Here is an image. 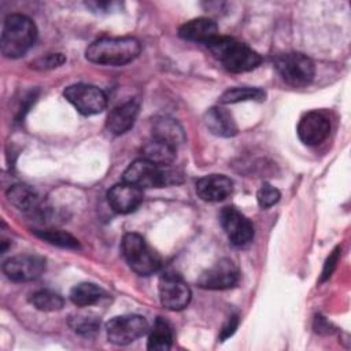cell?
Listing matches in <instances>:
<instances>
[{"mask_svg": "<svg viewBox=\"0 0 351 351\" xmlns=\"http://www.w3.org/2000/svg\"><path fill=\"white\" fill-rule=\"evenodd\" d=\"M141 44L134 37H100L85 52L88 60L97 64L122 66L138 56Z\"/></svg>", "mask_w": 351, "mask_h": 351, "instance_id": "6da1fadb", "label": "cell"}, {"mask_svg": "<svg viewBox=\"0 0 351 351\" xmlns=\"http://www.w3.org/2000/svg\"><path fill=\"white\" fill-rule=\"evenodd\" d=\"M210 52L232 73H245L256 69L262 58L248 45L225 36H215L206 43Z\"/></svg>", "mask_w": 351, "mask_h": 351, "instance_id": "7a4b0ae2", "label": "cell"}, {"mask_svg": "<svg viewBox=\"0 0 351 351\" xmlns=\"http://www.w3.org/2000/svg\"><path fill=\"white\" fill-rule=\"evenodd\" d=\"M37 38L34 22L22 14H11L4 19L1 30V53L5 58L16 59L25 55Z\"/></svg>", "mask_w": 351, "mask_h": 351, "instance_id": "3957f363", "label": "cell"}, {"mask_svg": "<svg viewBox=\"0 0 351 351\" xmlns=\"http://www.w3.org/2000/svg\"><path fill=\"white\" fill-rule=\"evenodd\" d=\"M122 254L133 271L140 276H149L159 270L160 256L138 233H126L121 243Z\"/></svg>", "mask_w": 351, "mask_h": 351, "instance_id": "277c9868", "label": "cell"}, {"mask_svg": "<svg viewBox=\"0 0 351 351\" xmlns=\"http://www.w3.org/2000/svg\"><path fill=\"white\" fill-rule=\"evenodd\" d=\"M274 66L281 78L293 88L307 86L315 75L313 60L299 52H288L277 56Z\"/></svg>", "mask_w": 351, "mask_h": 351, "instance_id": "5b68a950", "label": "cell"}, {"mask_svg": "<svg viewBox=\"0 0 351 351\" xmlns=\"http://www.w3.org/2000/svg\"><path fill=\"white\" fill-rule=\"evenodd\" d=\"M64 99L82 115L100 114L107 107L106 93L89 84H74L64 89Z\"/></svg>", "mask_w": 351, "mask_h": 351, "instance_id": "8992f818", "label": "cell"}, {"mask_svg": "<svg viewBox=\"0 0 351 351\" xmlns=\"http://www.w3.org/2000/svg\"><path fill=\"white\" fill-rule=\"evenodd\" d=\"M148 330L149 328L147 319L137 314L114 317L106 325L108 341L117 346L130 344L143 337Z\"/></svg>", "mask_w": 351, "mask_h": 351, "instance_id": "52a82bcc", "label": "cell"}, {"mask_svg": "<svg viewBox=\"0 0 351 351\" xmlns=\"http://www.w3.org/2000/svg\"><path fill=\"white\" fill-rule=\"evenodd\" d=\"M159 299L165 308L178 311L185 308L191 302V288L182 277L173 271H166L159 278Z\"/></svg>", "mask_w": 351, "mask_h": 351, "instance_id": "ba28073f", "label": "cell"}, {"mask_svg": "<svg viewBox=\"0 0 351 351\" xmlns=\"http://www.w3.org/2000/svg\"><path fill=\"white\" fill-rule=\"evenodd\" d=\"M122 180L140 189L162 188L166 186V166H156L140 158L126 167Z\"/></svg>", "mask_w": 351, "mask_h": 351, "instance_id": "9c48e42d", "label": "cell"}, {"mask_svg": "<svg viewBox=\"0 0 351 351\" xmlns=\"http://www.w3.org/2000/svg\"><path fill=\"white\" fill-rule=\"evenodd\" d=\"M221 226L233 245L243 247L254 239V226L251 221L236 207H223L219 214Z\"/></svg>", "mask_w": 351, "mask_h": 351, "instance_id": "30bf717a", "label": "cell"}, {"mask_svg": "<svg viewBox=\"0 0 351 351\" xmlns=\"http://www.w3.org/2000/svg\"><path fill=\"white\" fill-rule=\"evenodd\" d=\"M239 269L230 259H219L213 266L202 271L197 278V285L204 289H229L239 281Z\"/></svg>", "mask_w": 351, "mask_h": 351, "instance_id": "8fae6325", "label": "cell"}, {"mask_svg": "<svg viewBox=\"0 0 351 351\" xmlns=\"http://www.w3.org/2000/svg\"><path fill=\"white\" fill-rule=\"evenodd\" d=\"M45 270V259L37 255H15L3 263L4 274L15 282L37 280Z\"/></svg>", "mask_w": 351, "mask_h": 351, "instance_id": "7c38bea8", "label": "cell"}, {"mask_svg": "<svg viewBox=\"0 0 351 351\" xmlns=\"http://www.w3.org/2000/svg\"><path fill=\"white\" fill-rule=\"evenodd\" d=\"M330 132V121L321 111L306 112L298 123V136L306 145L322 143Z\"/></svg>", "mask_w": 351, "mask_h": 351, "instance_id": "4fadbf2b", "label": "cell"}, {"mask_svg": "<svg viewBox=\"0 0 351 351\" xmlns=\"http://www.w3.org/2000/svg\"><path fill=\"white\" fill-rule=\"evenodd\" d=\"M107 202L115 213L129 214L137 210V207L141 204L143 192L140 188L122 181L107 192Z\"/></svg>", "mask_w": 351, "mask_h": 351, "instance_id": "5bb4252c", "label": "cell"}, {"mask_svg": "<svg viewBox=\"0 0 351 351\" xmlns=\"http://www.w3.org/2000/svg\"><path fill=\"white\" fill-rule=\"evenodd\" d=\"M233 192V181L223 174H208L196 181V193L204 202H221Z\"/></svg>", "mask_w": 351, "mask_h": 351, "instance_id": "9a60e30c", "label": "cell"}, {"mask_svg": "<svg viewBox=\"0 0 351 351\" xmlns=\"http://www.w3.org/2000/svg\"><path fill=\"white\" fill-rule=\"evenodd\" d=\"M7 197L12 206H15L18 210L23 213L34 214V215L45 214L47 208L43 206V202L40 200L38 193L29 185L15 184L10 186V189L7 191Z\"/></svg>", "mask_w": 351, "mask_h": 351, "instance_id": "2e32d148", "label": "cell"}, {"mask_svg": "<svg viewBox=\"0 0 351 351\" xmlns=\"http://www.w3.org/2000/svg\"><path fill=\"white\" fill-rule=\"evenodd\" d=\"M140 103L136 99L128 100L111 110L107 118V129L110 133L119 136L126 133L136 122Z\"/></svg>", "mask_w": 351, "mask_h": 351, "instance_id": "e0dca14e", "label": "cell"}, {"mask_svg": "<svg viewBox=\"0 0 351 351\" xmlns=\"http://www.w3.org/2000/svg\"><path fill=\"white\" fill-rule=\"evenodd\" d=\"M203 121L206 128L215 136L233 137L234 134H237V125L232 114L221 106L208 108L204 114Z\"/></svg>", "mask_w": 351, "mask_h": 351, "instance_id": "ac0fdd59", "label": "cell"}, {"mask_svg": "<svg viewBox=\"0 0 351 351\" xmlns=\"http://www.w3.org/2000/svg\"><path fill=\"white\" fill-rule=\"evenodd\" d=\"M178 36L188 41H200L206 44L218 36V26L210 18H195L185 22L178 29Z\"/></svg>", "mask_w": 351, "mask_h": 351, "instance_id": "d6986e66", "label": "cell"}, {"mask_svg": "<svg viewBox=\"0 0 351 351\" xmlns=\"http://www.w3.org/2000/svg\"><path fill=\"white\" fill-rule=\"evenodd\" d=\"M152 138L165 141L177 148L185 141V134L184 129L176 119L170 117H160L152 123Z\"/></svg>", "mask_w": 351, "mask_h": 351, "instance_id": "ffe728a7", "label": "cell"}, {"mask_svg": "<svg viewBox=\"0 0 351 351\" xmlns=\"http://www.w3.org/2000/svg\"><path fill=\"white\" fill-rule=\"evenodd\" d=\"M176 154H177V148L160 141V140H155L152 138L151 141H148L143 149H141V158L156 165V166H169L173 163V160L176 159Z\"/></svg>", "mask_w": 351, "mask_h": 351, "instance_id": "44dd1931", "label": "cell"}, {"mask_svg": "<svg viewBox=\"0 0 351 351\" xmlns=\"http://www.w3.org/2000/svg\"><path fill=\"white\" fill-rule=\"evenodd\" d=\"M171 344H173V329L166 319L158 317L154 322L152 329L149 330L147 347L148 350L165 351V350H169Z\"/></svg>", "mask_w": 351, "mask_h": 351, "instance_id": "7402d4cb", "label": "cell"}, {"mask_svg": "<svg viewBox=\"0 0 351 351\" xmlns=\"http://www.w3.org/2000/svg\"><path fill=\"white\" fill-rule=\"evenodd\" d=\"M104 292L93 282H80L70 291V300L77 307H88L97 303Z\"/></svg>", "mask_w": 351, "mask_h": 351, "instance_id": "603a6c76", "label": "cell"}, {"mask_svg": "<svg viewBox=\"0 0 351 351\" xmlns=\"http://www.w3.org/2000/svg\"><path fill=\"white\" fill-rule=\"evenodd\" d=\"M265 90L261 88H251V86H234L225 90L219 96L221 104H234L240 101H262L265 100Z\"/></svg>", "mask_w": 351, "mask_h": 351, "instance_id": "cb8c5ba5", "label": "cell"}, {"mask_svg": "<svg viewBox=\"0 0 351 351\" xmlns=\"http://www.w3.org/2000/svg\"><path fill=\"white\" fill-rule=\"evenodd\" d=\"M69 325L75 333L84 337H93L99 332L100 318L92 313L75 314L70 317Z\"/></svg>", "mask_w": 351, "mask_h": 351, "instance_id": "d4e9b609", "label": "cell"}, {"mask_svg": "<svg viewBox=\"0 0 351 351\" xmlns=\"http://www.w3.org/2000/svg\"><path fill=\"white\" fill-rule=\"evenodd\" d=\"M29 302L41 311H59L62 310L64 300L63 298L49 289H40L30 295Z\"/></svg>", "mask_w": 351, "mask_h": 351, "instance_id": "484cf974", "label": "cell"}, {"mask_svg": "<svg viewBox=\"0 0 351 351\" xmlns=\"http://www.w3.org/2000/svg\"><path fill=\"white\" fill-rule=\"evenodd\" d=\"M34 233L36 236H38L40 239H43L49 244H53L62 248H69V250L80 248L78 240L67 232L56 230V229H45V230H36Z\"/></svg>", "mask_w": 351, "mask_h": 351, "instance_id": "4316f807", "label": "cell"}, {"mask_svg": "<svg viewBox=\"0 0 351 351\" xmlns=\"http://www.w3.org/2000/svg\"><path fill=\"white\" fill-rule=\"evenodd\" d=\"M280 197H281L280 191L270 184H263L256 193L258 204L262 208H269V207L274 206L280 200Z\"/></svg>", "mask_w": 351, "mask_h": 351, "instance_id": "83f0119b", "label": "cell"}, {"mask_svg": "<svg viewBox=\"0 0 351 351\" xmlns=\"http://www.w3.org/2000/svg\"><path fill=\"white\" fill-rule=\"evenodd\" d=\"M64 62H66V58L62 53H49L34 60L32 66L34 69H53V67H59Z\"/></svg>", "mask_w": 351, "mask_h": 351, "instance_id": "f1b7e54d", "label": "cell"}, {"mask_svg": "<svg viewBox=\"0 0 351 351\" xmlns=\"http://www.w3.org/2000/svg\"><path fill=\"white\" fill-rule=\"evenodd\" d=\"M339 254H340V247H336V248L332 251V254L329 255V258L326 259L325 265H324L321 281H325V280L329 278L330 274L333 273V270H335V267H336V263H337V259H339Z\"/></svg>", "mask_w": 351, "mask_h": 351, "instance_id": "f546056e", "label": "cell"}, {"mask_svg": "<svg viewBox=\"0 0 351 351\" xmlns=\"http://www.w3.org/2000/svg\"><path fill=\"white\" fill-rule=\"evenodd\" d=\"M237 325H239V317H237V315L229 317L228 321H226V324H225L223 328L221 329V335H219L221 341H223V340H226L228 337H230V336L236 332Z\"/></svg>", "mask_w": 351, "mask_h": 351, "instance_id": "4dcf8cb0", "label": "cell"}]
</instances>
